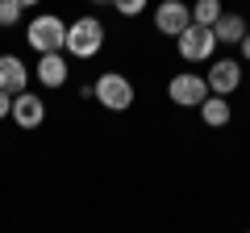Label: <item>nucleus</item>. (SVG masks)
Wrapping results in <instances>:
<instances>
[{
    "mask_svg": "<svg viewBox=\"0 0 250 233\" xmlns=\"http://www.w3.org/2000/svg\"><path fill=\"white\" fill-rule=\"evenodd\" d=\"M25 38H29V46H34L38 54H59L62 46H67V21L54 17V13H42V17L29 21Z\"/></svg>",
    "mask_w": 250,
    "mask_h": 233,
    "instance_id": "obj_1",
    "label": "nucleus"
},
{
    "mask_svg": "<svg viewBox=\"0 0 250 233\" xmlns=\"http://www.w3.org/2000/svg\"><path fill=\"white\" fill-rule=\"evenodd\" d=\"M100 46H104V25H100L96 17H80V21L67 25V46H62L67 54L92 58V54H100Z\"/></svg>",
    "mask_w": 250,
    "mask_h": 233,
    "instance_id": "obj_2",
    "label": "nucleus"
},
{
    "mask_svg": "<svg viewBox=\"0 0 250 233\" xmlns=\"http://www.w3.org/2000/svg\"><path fill=\"white\" fill-rule=\"evenodd\" d=\"M92 100H100L108 113H125V108L134 104V83L125 79L121 71H104L92 83Z\"/></svg>",
    "mask_w": 250,
    "mask_h": 233,
    "instance_id": "obj_3",
    "label": "nucleus"
},
{
    "mask_svg": "<svg viewBox=\"0 0 250 233\" xmlns=\"http://www.w3.org/2000/svg\"><path fill=\"white\" fill-rule=\"evenodd\" d=\"M175 46H179V58L205 63V58H213V50H217V34L208 25H188L184 34L175 38Z\"/></svg>",
    "mask_w": 250,
    "mask_h": 233,
    "instance_id": "obj_4",
    "label": "nucleus"
},
{
    "mask_svg": "<svg viewBox=\"0 0 250 233\" xmlns=\"http://www.w3.org/2000/svg\"><path fill=\"white\" fill-rule=\"evenodd\" d=\"M167 96L175 100L179 108H200L213 92H208V83H205V75H192V71H184V75H175V79L167 83Z\"/></svg>",
    "mask_w": 250,
    "mask_h": 233,
    "instance_id": "obj_5",
    "label": "nucleus"
},
{
    "mask_svg": "<svg viewBox=\"0 0 250 233\" xmlns=\"http://www.w3.org/2000/svg\"><path fill=\"white\" fill-rule=\"evenodd\" d=\"M188 25H192V9H188L184 0H163L159 9H154V29H159V34L179 38Z\"/></svg>",
    "mask_w": 250,
    "mask_h": 233,
    "instance_id": "obj_6",
    "label": "nucleus"
},
{
    "mask_svg": "<svg viewBox=\"0 0 250 233\" xmlns=\"http://www.w3.org/2000/svg\"><path fill=\"white\" fill-rule=\"evenodd\" d=\"M205 83H208L213 96H229V92H238V83H242V63H238V58H217V63L208 67Z\"/></svg>",
    "mask_w": 250,
    "mask_h": 233,
    "instance_id": "obj_7",
    "label": "nucleus"
},
{
    "mask_svg": "<svg viewBox=\"0 0 250 233\" xmlns=\"http://www.w3.org/2000/svg\"><path fill=\"white\" fill-rule=\"evenodd\" d=\"M9 116L21 129H38L46 121V104H42V96H34V92H21V96H13V113Z\"/></svg>",
    "mask_w": 250,
    "mask_h": 233,
    "instance_id": "obj_8",
    "label": "nucleus"
},
{
    "mask_svg": "<svg viewBox=\"0 0 250 233\" xmlns=\"http://www.w3.org/2000/svg\"><path fill=\"white\" fill-rule=\"evenodd\" d=\"M29 83V67L21 63L17 54H0V92H9V96H21Z\"/></svg>",
    "mask_w": 250,
    "mask_h": 233,
    "instance_id": "obj_9",
    "label": "nucleus"
},
{
    "mask_svg": "<svg viewBox=\"0 0 250 233\" xmlns=\"http://www.w3.org/2000/svg\"><path fill=\"white\" fill-rule=\"evenodd\" d=\"M213 34H217V42H225V46H242V38L250 34V25H246L242 13H221V21L213 25Z\"/></svg>",
    "mask_w": 250,
    "mask_h": 233,
    "instance_id": "obj_10",
    "label": "nucleus"
},
{
    "mask_svg": "<svg viewBox=\"0 0 250 233\" xmlns=\"http://www.w3.org/2000/svg\"><path fill=\"white\" fill-rule=\"evenodd\" d=\"M67 71H71V67H67V58H62V50L38 58V79H42L46 88H62V83H67Z\"/></svg>",
    "mask_w": 250,
    "mask_h": 233,
    "instance_id": "obj_11",
    "label": "nucleus"
},
{
    "mask_svg": "<svg viewBox=\"0 0 250 233\" xmlns=\"http://www.w3.org/2000/svg\"><path fill=\"white\" fill-rule=\"evenodd\" d=\"M229 100L225 96H208L205 104H200V121H205V125H213V129H221V125H229Z\"/></svg>",
    "mask_w": 250,
    "mask_h": 233,
    "instance_id": "obj_12",
    "label": "nucleus"
},
{
    "mask_svg": "<svg viewBox=\"0 0 250 233\" xmlns=\"http://www.w3.org/2000/svg\"><path fill=\"white\" fill-rule=\"evenodd\" d=\"M221 0H196V4H192V25H208L213 29L217 21H221Z\"/></svg>",
    "mask_w": 250,
    "mask_h": 233,
    "instance_id": "obj_13",
    "label": "nucleus"
},
{
    "mask_svg": "<svg viewBox=\"0 0 250 233\" xmlns=\"http://www.w3.org/2000/svg\"><path fill=\"white\" fill-rule=\"evenodd\" d=\"M21 21V4L17 0H0V25L9 29V25H17Z\"/></svg>",
    "mask_w": 250,
    "mask_h": 233,
    "instance_id": "obj_14",
    "label": "nucleus"
},
{
    "mask_svg": "<svg viewBox=\"0 0 250 233\" xmlns=\"http://www.w3.org/2000/svg\"><path fill=\"white\" fill-rule=\"evenodd\" d=\"M113 9L121 13V17H138V13L146 9V0H113Z\"/></svg>",
    "mask_w": 250,
    "mask_h": 233,
    "instance_id": "obj_15",
    "label": "nucleus"
},
{
    "mask_svg": "<svg viewBox=\"0 0 250 233\" xmlns=\"http://www.w3.org/2000/svg\"><path fill=\"white\" fill-rule=\"evenodd\" d=\"M13 113V96H9V92H0V116H9Z\"/></svg>",
    "mask_w": 250,
    "mask_h": 233,
    "instance_id": "obj_16",
    "label": "nucleus"
},
{
    "mask_svg": "<svg viewBox=\"0 0 250 233\" xmlns=\"http://www.w3.org/2000/svg\"><path fill=\"white\" fill-rule=\"evenodd\" d=\"M242 58H250V34L242 38Z\"/></svg>",
    "mask_w": 250,
    "mask_h": 233,
    "instance_id": "obj_17",
    "label": "nucleus"
},
{
    "mask_svg": "<svg viewBox=\"0 0 250 233\" xmlns=\"http://www.w3.org/2000/svg\"><path fill=\"white\" fill-rule=\"evenodd\" d=\"M17 4H21V9H29V4H42V0H17Z\"/></svg>",
    "mask_w": 250,
    "mask_h": 233,
    "instance_id": "obj_18",
    "label": "nucleus"
},
{
    "mask_svg": "<svg viewBox=\"0 0 250 233\" xmlns=\"http://www.w3.org/2000/svg\"><path fill=\"white\" fill-rule=\"evenodd\" d=\"M92 4H113V0H92Z\"/></svg>",
    "mask_w": 250,
    "mask_h": 233,
    "instance_id": "obj_19",
    "label": "nucleus"
}]
</instances>
